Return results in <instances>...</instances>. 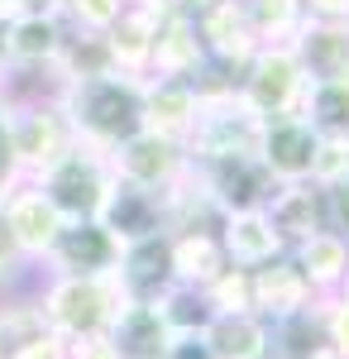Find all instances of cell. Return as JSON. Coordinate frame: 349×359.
<instances>
[{
	"mask_svg": "<svg viewBox=\"0 0 349 359\" xmlns=\"http://www.w3.org/2000/svg\"><path fill=\"white\" fill-rule=\"evenodd\" d=\"M53 101L77 144L110 154L115 144L144 130V77L135 72H101L81 82H57Z\"/></svg>",
	"mask_w": 349,
	"mask_h": 359,
	"instance_id": "obj_1",
	"label": "cell"
},
{
	"mask_svg": "<svg viewBox=\"0 0 349 359\" xmlns=\"http://www.w3.org/2000/svg\"><path fill=\"white\" fill-rule=\"evenodd\" d=\"M34 292H39L48 331L62 340L110 335L120 306H125L115 273H34Z\"/></svg>",
	"mask_w": 349,
	"mask_h": 359,
	"instance_id": "obj_2",
	"label": "cell"
},
{
	"mask_svg": "<svg viewBox=\"0 0 349 359\" xmlns=\"http://www.w3.org/2000/svg\"><path fill=\"white\" fill-rule=\"evenodd\" d=\"M5 135H10V149L20 158V172L25 177H39L48 163H57L77 139L67 130V120L57 111L53 91L43 86H29V91H10V111H5Z\"/></svg>",
	"mask_w": 349,
	"mask_h": 359,
	"instance_id": "obj_3",
	"label": "cell"
},
{
	"mask_svg": "<svg viewBox=\"0 0 349 359\" xmlns=\"http://www.w3.org/2000/svg\"><path fill=\"white\" fill-rule=\"evenodd\" d=\"M259 135H264V115L254 111L235 86V91H220V96H201L196 120H191L182 144H187L191 168H201V163H215V158H230V154H254Z\"/></svg>",
	"mask_w": 349,
	"mask_h": 359,
	"instance_id": "obj_4",
	"label": "cell"
},
{
	"mask_svg": "<svg viewBox=\"0 0 349 359\" xmlns=\"http://www.w3.org/2000/svg\"><path fill=\"white\" fill-rule=\"evenodd\" d=\"M43 196L53 201L57 211H62V221H96L101 216V201H106L110 182H115V172H110V158L101 149H91V144H72L57 163H48L39 177H34Z\"/></svg>",
	"mask_w": 349,
	"mask_h": 359,
	"instance_id": "obj_5",
	"label": "cell"
},
{
	"mask_svg": "<svg viewBox=\"0 0 349 359\" xmlns=\"http://www.w3.org/2000/svg\"><path fill=\"white\" fill-rule=\"evenodd\" d=\"M306 82H311V77L301 72L292 43H259L254 57L240 67V96L264 115V120H278V115H296L301 111Z\"/></svg>",
	"mask_w": 349,
	"mask_h": 359,
	"instance_id": "obj_6",
	"label": "cell"
},
{
	"mask_svg": "<svg viewBox=\"0 0 349 359\" xmlns=\"http://www.w3.org/2000/svg\"><path fill=\"white\" fill-rule=\"evenodd\" d=\"M106 158H110V172H115L120 182L153 187V192H167L172 182H182L191 172L187 144H182V139H167V135H153V130L130 135L125 144H115Z\"/></svg>",
	"mask_w": 349,
	"mask_h": 359,
	"instance_id": "obj_7",
	"label": "cell"
},
{
	"mask_svg": "<svg viewBox=\"0 0 349 359\" xmlns=\"http://www.w3.org/2000/svg\"><path fill=\"white\" fill-rule=\"evenodd\" d=\"M201 187L211 192V201L230 216V211H264L278 192L273 172L264 168L259 154H230V158H215V163L196 168Z\"/></svg>",
	"mask_w": 349,
	"mask_h": 359,
	"instance_id": "obj_8",
	"label": "cell"
},
{
	"mask_svg": "<svg viewBox=\"0 0 349 359\" xmlns=\"http://www.w3.org/2000/svg\"><path fill=\"white\" fill-rule=\"evenodd\" d=\"M120 249L125 245L101 221H67L57 230L48 259L39 264V273H115Z\"/></svg>",
	"mask_w": 349,
	"mask_h": 359,
	"instance_id": "obj_9",
	"label": "cell"
},
{
	"mask_svg": "<svg viewBox=\"0 0 349 359\" xmlns=\"http://www.w3.org/2000/svg\"><path fill=\"white\" fill-rule=\"evenodd\" d=\"M316 149H321V135L301 115H278V120H264V135H259L254 154L264 158L273 182H311Z\"/></svg>",
	"mask_w": 349,
	"mask_h": 359,
	"instance_id": "obj_10",
	"label": "cell"
},
{
	"mask_svg": "<svg viewBox=\"0 0 349 359\" xmlns=\"http://www.w3.org/2000/svg\"><path fill=\"white\" fill-rule=\"evenodd\" d=\"M0 206H5V221H10V230H15L20 249L29 254V264L39 269V264L48 259V249H53L57 230L67 225L62 211L43 196V187H39L34 177H25L20 187H10V192L0 196Z\"/></svg>",
	"mask_w": 349,
	"mask_h": 359,
	"instance_id": "obj_11",
	"label": "cell"
},
{
	"mask_svg": "<svg viewBox=\"0 0 349 359\" xmlns=\"http://www.w3.org/2000/svg\"><path fill=\"white\" fill-rule=\"evenodd\" d=\"M96 221L106 225L120 245L163 235V230H167V192L135 187V182H120V177H115L106 201H101V216H96Z\"/></svg>",
	"mask_w": 349,
	"mask_h": 359,
	"instance_id": "obj_12",
	"label": "cell"
},
{
	"mask_svg": "<svg viewBox=\"0 0 349 359\" xmlns=\"http://www.w3.org/2000/svg\"><path fill=\"white\" fill-rule=\"evenodd\" d=\"M115 283H120L125 302H158L163 292L177 283L172 278V240H167V230L149 235V240H130L120 249Z\"/></svg>",
	"mask_w": 349,
	"mask_h": 359,
	"instance_id": "obj_13",
	"label": "cell"
},
{
	"mask_svg": "<svg viewBox=\"0 0 349 359\" xmlns=\"http://www.w3.org/2000/svg\"><path fill=\"white\" fill-rule=\"evenodd\" d=\"M249 292H254V311H259L268 326H273V321H282V316L306 311L311 302H321V297L311 292L306 273L296 269L292 254H278V259H268V264L249 269Z\"/></svg>",
	"mask_w": 349,
	"mask_h": 359,
	"instance_id": "obj_14",
	"label": "cell"
},
{
	"mask_svg": "<svg viewBox=\"0 0 349 359\" xmlns=\"http://www.w3.org/2000/svg\"><path fill=\"white\" fill-rule=\"evenodd\" d=\"M287 43H292L296 62L311 82L349 77V20H311L306 15Z\"/></svg>",
	"mask_w": 349,
	"mask_h": 359,
	"instance_id": "obj_15",
	"label": "cell"
},
{
	"mask_svg": "<svg viewBox=\"0 0 349 359\" xmlns=\"http://www.w3.org/2000/svg\"><path fill=\"white\" fill-rule=\"evenodd\" d=\"M196 34H201L206 57L235 67V72H240L244 62L254 57V48H259V34H254V25H249L244 0H215L211 10L196 20Z\"/></svg>",
	"mask_w": 349,
	"mask_h": 359,
	"instance_id": "obj_16",
	"label": "cell"
},
{
	"mask_svg": "<svg viewBox=\"0 0 349 359\" xmlns=\"http://www.w3.org/2000/svg\"><path fill=\"white\" fill-rule=\"evenodd\" d=\"M163 10L158 5H125L120 20L106 29L110 57H115V72H135V77H149V62H153V39H158Z\"/></svg>",
	"mask_w": 349,
	"mask_h": 359,
	"instance_id": "obj_17",
	"label": "cell"
},
{
	"mask_svg": "<svg viewBox=\"0 0 349 359\" xmlns=\"http://www.w3.org/2000/svg\"><path fill=\"white\" fill-rule=\"evenodd\" d=\"M264 211H268L273 230L282 235L287 249L330 225V206H325V192L316 182H278V192H273V201Z\"/></svg>",
	"mask_w": 349,
	"mask_h": 359,
	"instance_id": "obj_18",
	"label": "cell"
},
{
	"mask_svg": "<svg viewBox=\"0 0 349 359\" xmlns=\"http://www.w3.org/2000/svg\"><path fill=\"white\" fill-rule=\"evenodd\" d=\"M215 240H220L225 259L235 269H259V264H268L278 254H287L282 235L268 221V211H230L220 221V230H215Z\"/></svg>",
	"mask_w": 349,
	"mask_h": 359,
	"instance_id": "obj_19",
	"label": "cell"
},
{
	"mask_svg": "<svg viewBox=\"0 0 349 359\" xmlns=\"http://www.w3.org/2000/svg\"><path fill=\"white\" fill-rule=\"evenodd\" d=\"M196 106H201V96L187 77H144V130L187 139Z\"/></svg>",
	"mask_w": 349,
	"mask_h": 359,
	"instance_id": "obj_20",
	"label": "cell"
},
{
	"mask_svg": "<svg viewBox=\"0 0 349 359\" xmlns=\"http://www.w3.org/2000/svg\"><path fill=\"white\" fill-rule=\"evenodd\" d=\"M287 254L296 259V269L306 273L316 297H330V292H340L349 283V240L340 230H330V225L316 230V235H306V240H296Z\"/></svg>",
	"mask_w": 349,
	"mask_h": 359,
	"instance_id": "obj_21",
	"label": "cell"
},
{
	"mask_svg": "<svg viewBox=\"0 0 349 359\" xmlns=\"http://www.w3.org/2000/svg\"><path fill=\"white\" fill-rule=\"evenodd\" d=\"M172 335L177 331L167 326L158 302H125L120 316H115V326H110V340L120 345L125 359H163L167 345H172Z\"/></svg>",
	"mask_w": 349,
	"mask_h": 359,
	"instance_id": "obj_22",
	"label": "cell"
},
{
	"mask_svg": "<svg viewBox=\"0 0 349 359\" xmlns=\"http://www.w3.org/2000/svg\"><path fill=\"white\" fill-rule=\"evenodd\" d=\"M201 335L215 359H273V326L259 311H215Z\"/></svg>",
	"mask_w": 349,
	"mask_h": 359,
	"instance_id": "obj_23",
	"label": "cell"
},
{
	"mask_svg": "<svg viewBox=\"0 0 349 359\" xmlns=\"http://www.w3.org/2000/svg\"><path fill=\"white\" fill-rule=\"evenodd\" d=\"M206 62V48H201V34L191 20H177V15H163L158 39H153V62H149V77H196V67Z\"/></svg>",
	"mask_w": 349,
	"mask_h": 359,
	"instance_id": "obj_24",
	"label": "cell"
},
{
	"mask_svg": "<svg viewBox=\"0 0 349 359\" xmlns=\"http://www.w3.org/2000/svg\"><path fill=\"white\" fill-rule=\"evenodd\" d=\"M101 72H115V57H110L106 34L67 25V34H62V48H57L53 67H48L53 86H57V82H81V77H101Z\"/></svg>",
	"mask_w": 349,
	"mask_h": 359,
	"instance_id": "obj_25",
	"label": "cell"
},
{
	"mask_svg": "<svg viewBox=\"0 0 349 359\" xmlns=\"http://www.w3.org/2000/svg\"><path fill=\"white\" fill-rule=\"evenodd\" d=\"M225 221V211L211 201V192L201 187L196 168L182 182L167 187V235H215Z\"/></svg>",
	"mask_w": 349,
	"mask_h": 359,
	"instance_id": "obj_26",
	"label": "cell"
},
{
	"mask_svg": "<svg viewBox=\"0 0 349 359\" xmlns=\"http://www.w3.org/2000/svg\"><path fill=\"white\" fill-rule=\"evenodd\" d=\"M296 115L321 139H349V77L306 82V96H301V111Z\"/></svg>",
	"mask_w": 349,
	"mask_h": 359,
	"instance_id": "obj_27",
	"label": "cell"
},
{
	"mask_svg": "<svg viewBox=\"0 0 349 359\" xmlns=\"http://www.w3.org/2000/svg\"><path fill=\"white\" fill-rule=\"evenodd\" d=\"M321 355H330L321 302H311L296 316L273 321V359H321Z\"/></svg>",
	"mask_w": 349,
	"mask_h": 359,
	"instance_id": "obj_28",
	"label": "cell"
},
{
	"mask_svg": "<svg viewBox=\"0 0 349 359\" xmlns=\"http://www.w3.org/2000/svg\"><path fill=\"white\" fill-rule=\"evenodd\" d=\"M172 240V278L187 287H206L230 259L215 235H167Z\"/></svg>",
	"mask_w": 349,
	"mask_h": 359,
	"instance_id": "obj_29",
	"label": "cell"
},
{
	"mask_svg": "<svg viewBox=\"0 0 349 359\" xmlns=\"http://www.w3.org/2000/svg\"><path fill=\"white\" fill-rule=\"evenodd\" d=\"M244 10H249V25L259 34V43H287L306 20L301 0H244Z\"/></svg>",
	"mask_w": 349,
	"mask_h": 359,
	"instance_id": "obj_30",
	"label": "cell"
},
{
	"mask_svg": "<svg viewBox=\"0 0 349 359\" xmlns=\"http://www.w3.org/2000/svg\"><path fill=\"white\" fill-rule=\"evenodd\" d=\"M163 316H167V326L177 335H201L206 326H211V302H206V292L201 287H187V283H172L167 292L158 297Z\"/></svg>",
	"mask_w": 349,
	"mask_h": 359,
	"instance_id": "obj_31",
	"label": "cell"
},
{
	"mask_svg": "<svg viewBox=\"0 0 349 359\" xmlns=\"http://www.w3.org/2000/svg\"><path fill=\"white\" fill-rule=\"evenodd\" d=\"M206 292V302L211 311H254V292H249V269H235V264H225L220 273L201 287Z\"/></svg>",
	"mask_w": 349,
	"mask_h": 359,
	"instance_id": "obj_32",
	"label": "cell"
},
{
	"mask_svg": "<svg viewBox=\"0 0 349 359\" xmlns=\"http://www.w3.org/2000/svg\"><path fill=\"white\" fill-rule=\"evenodd\" d=\"M34 273H39V269L29 264V254L20 249L15 230H10V221H5V206H0V292L34 283Z\"/></svg>",
	"mask_w": 349,
	"mask_h": 359,
	"instance_id": "obj_33",
	"label": "cell"
},
{
	"mask_svg": "<svg viewBox=\"0 0 349 359\" xmlns=\"http://www.w3.org/2000/svg\"><path fill=\"white\" fill-rule=\"evenodd\" d=\"M311 182L321 192H335L349 182V139H321L316 163H311Z\"/></svg>",
	"mask_w": 349,
	"mask_h": 359,
	"instance_id": "obj_34",
	"label": "cell"
},
{
	"mask_svg": "<svg viewBox=\"0 0 349 359\" xmlns=\"http://www.w3.org/2000/svg\"><path fill=\"white\" fill-rule=\"evenodd\" d=\"M130 0H62V20L77 29H96V34H106L115 20H120V10H125Z\"/></svg>",
	"mask_w": 349,
	"mask_h": 359,
	"instance_id": "obj_35",
	"label": "cell"
},
{
	"mask_svg": "<svg viewBox=\"0 0 349 359\" xmlns=\"http://www.w3.org/2000/svg\"><path fill=\"white\" fill-rule=\"evenodd\" d=\"M321 316H325V340H330V355L349 359V287L321 297Z\"/></svg>",
	"mask_w": 349,
	"mask_h": 359,
	"instance_id": "obj_36",
	"label": "cell"
},
{
	"mask_svg": "<svg viewBox=\"0 0 349 359\" xmlns=\"http://www.w3.org/2000/svg\"><path fill=\"white\" fill-rule=\"evenodd\" d=\"M67 359H125L110 335H86V340H67Z\"/></svg>",
	"mask_w": 349,
	"mask_h": 359,
	"instance_id": "obj_37",
	"label": "cell"
},
{
	"mask_svg": "<svg viewBox=\"0 0 349 359\" xmlns=\"http://www.w3.org/2000/svg\"><path fill=\"white\" fill-rule=\"evenodd\" d=\"M5 359H67V340L48 331L39 340H29V345H20V350H10Z\"/></svg>",
	"mask_w": 349,
	"mask_h": 359,
	"instance_id": "obj_38",
	"label": "cell"
},
{
	"mask_svg": "<svg viewBox=\"0 0 349 359\" xmlns=\"http://www.w3.org/2000/svg\"><path fill=\"white\" fill-rule=\"evenodd\" d=\"M20 182H25V172H20V158H15L10 135H5V120H0V196L10 192V187H20Z\"/></svg>",
	"mask_w": 349,
	"mask_h": 359,
	"instance_id": "obj_39",
	"label": "cell"
},
{
	"mask_svg": "<svg viewBox=\"0 0 349 359\" xmlns=\"http://www.w3.org/2000/svg\"><path fill=\"white\" fill-rule=\"evenodd\" d=\"M163 359H215V355L206 345V335H172V345H167Z\"/></svg>",
	"mask_w": 349,
	"mask_h": 359,
	"instance_id": "obj_40",
	"label": "cell"
},
{
	"mask_svg": "<svg viewBox=\"0 0 349 359\" xmlns=\"http://www.w3.org/2000/svg\"><path fill=\"white\" fill-rule=\"evenodd\" d=\"M325 206H330V230H340L349 240V182L335 187V192H325Z\"/></svg>",
	"mask_w": 349,
	"mask_h": 359,
	"instance_id": "obj_41",
	"label": "cell"
},
{
	"mask_svg": "<svg viewBox=\"0 0 349 359\" xmlns=\"http://www.w3.org/2000/svg\"><path fill=\"white\" fill-rule=\"evenodd\" d=\"M0 10L15 15H62V0H0Z\"/></svg>",
	"mask_w": 349,
	"mask_h": 359,
	"instance_id": "obj_42",
	"label": "cell"
},
{
	"mask_svg": "<svg viewBox=\"0 0 349 359\" xmlns=\"http://www.w3.org/2000/svg\"><path fill=\"white\" fill-rule=\"evenodd\" d=\"M211 5L215 0H163V15H177V20H191V25H196Z\"/></svg>",
	"mask_w": 349,
	"mask_h": 359,
	"instance_id": "obj_43",
	"label": "cell"
},
{
	"mask_svg": "<svg viewBox=\"0 0 349 359\" xmlns=\"http://www.w3.org/2000/svg\"><path fill=\"white\" fill-rule=\"evenodd\" d=\"M311 20H349V0H301Z\"/></svg>",
	"mask_w": 349,
	"mask_h": 359,
	"instance_id": "obj_44",
	"label": "cell"
},
{
	"mask_svg": "<svg viewBox=\"0 0 349 359\" xmlns=\"http://www.w3.org/2000/svg\"><path fill=\"white\" fill-rule=\"evenodd\" d=\"M15 77V62H10V15L0 10V86H10Z\"/></svg>",
	"mask_w": 349,
	"mask_h": 359,
	"instance_id": "obj_45",
	"label": "cell"
},
{
	"mask_svg": "<svg viewBox=\"0 0 349 359\" xmlns=\"http://www.w3.org/2000/svg\"><path fill=\"white\" fill-rule=\"evenodd\" d=\"M5 111H10V86H0V120H5Z\"/></svg>",
	"mask_w": 349,
	"mask_h": 359,
	"instance_id": "obj_46",
	"label": "cell"
},
{
	"mask_svg": "<svg viewBox=\"0 0 349 359\" xmlns=\"http://www.w3.org/2000/svg\"><path fill=\"white\" fill-rule=\"evenodd\" d=\"M135 5H158V10H163V0H135Z\"/></svg>",
	"mask_w": 349,
	"mask_h": 359,
	"instance_id": "obj_47",
	"label": "cell"
},
{
	"mask_svg": "<svg viewBox=\"0 0 349 359\" xmlns=\"http://www.w3.org/2000/svg\"><path fill=\"white\" fill-rule=\"evenodd\" d=\"M0 359H5V340H0Z\"/></svg>",
	"mask_w": 349,
	"mask_h": 359,
	"instance_id": "obj_48",
	"label": "cell"
},
{
	"mask_svg": "<svg viewBox=\"0 0 349 359\" xmlns=\"http://www.w3.org/2000/svg\"><path fill=\"white\" fill-rule=\"evenodd\" d=\"M321 359H335V355H321Z\"/></svg>",
	"mask_w": 349,
	"mask_h": 359,
	"instance_id": "obj_49",
	"label": "cell"
},
{
	"mask_svg": "<svg viewBox=\"0 0 349 359\" xmlns=\"http://www.w3.org/2000/svg\"><path fill=\"white\" fill-rule=\"evenodd\" d=\"M345 287H349V283H345Z\"/></svg>",
	"mask_w": 349,
	"mask_h": 359,
	"instance_id": "obj_50",
	"label": "cell"
}]
</instances>
